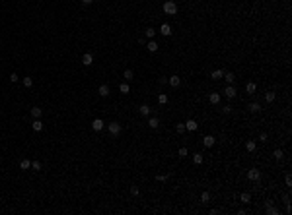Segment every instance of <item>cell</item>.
I'll return each instance as SVG.
<instances>
[{"label": "cell", "mask_w": 292, "mask_h": 215, "mask_svg": "<svg viewBox=\"0 0 292 215\" xmlns=\"http://www.w3.org/2000/svg\"><path fill=\"white\" fill-rule=\"evenodd\" d=\"M138 113L142 114V116H148V114L152 113V109H150V105H140L138 107Z\"/></svg>", "instance_id": "15"}, {"label": "cell", "mask_w": 292, "mask_h": 215, "mask_svg": "<svg viewBox=\"0 0 292 215\" xmlns=\"http://www.w3.org/2000/svg\"><path fill=\"white\" fill-rule=\"evenodd\" d=\"M197 128H199V124H197V120H193V118H189V120L185 122V130H189V132H195Z\"/></svg>", "instance_id": "7"}, {"label": "cell", "mask_w": 292, "mask_h": 215, "mask_svg": "<svg viewBox=\"0 0 292 215\" xmlns=\"http://www.w3.org/2000/svg\"><path fill=\"white\" fill-rule=\"evenodd\" d=\"M31 128H33L35 132H41V130H43V122H41V118H33V122H31Z\"/></svg>", "instance_id": "13"}, {"label": "cell", "mask_w": 292, "mask_h": 215, "mask_svg": "<svg viewBox=\"0 0 292 215\" xmlns=\"http://www.w3.org/2000/svg\"><path fill=\"white\" fill-rule=\"evenodd\" d=\"M158 101H160V105H166V103H168V95L160 93V95H158Z\"/></svg>", "instance_id": "37"}, {"label": "cell", "mask_w": 292, "mask_h": 215, "mask_svg": "<svg viewBox=\"0 0 292 215\" xmlns=\"http://www.w3.org/2000/svg\"><path fill=\"white\" fill-rule=\"evenodd\" d=\"M275 99H277V95H275V91H267V93H265V101H267V103H273Z\"/></svg>", "instance_id": "29"}, {"label": "cell", "mask_w": 292, "mask_h": 215, "mask_svg": "<svg viewBox=\"0 0 292 215\" xmlns=\"http://www.w3.org/2000/svg\"><path fill=\"white\" fill-rule=\"evenodd\" d=\"M203 161H204L203 153H193V163L195 165H203Z\"/></svg>", "instance_id": "22"}, {"label": "cell", "mask_w": 292, "mask_h": 215, "mask_svg": "<svg viewBox=\"0 0 292 215\" xmlns=\"http://www.w3.org/2000/svg\"><path fill=\"white\" fill-rule=\"evenodd\" d=\"M31 85H33V78L26 76V78H23V87H31Z\"/></svg>", "instance_id": "33"}, {"label": "cell", "mask_w": 292, "mask_h": 215, "mask_svg": "<svg viewBox=\"0 0 292 215\" xmlns=\"http://www.w3.org/2000/svg\"><path fill=\"white\" fill-rule=\"evenodd\" d=\"M107 128H109V134L113 136V138H117V136L121 134V130H123L119 122H109V126H107Z\"/></svg>", "instance_id": "2"}, {"label": "cell", "mask_w": 292, "mask_h": 215, "mask_svg": "<svg viewBox=\"0 0 292 215\" xmlns=\"http://www.w3.org/2000/svg\"><path fill=\"white\" fill-rule=\"evenodd\" d=\"M148 126H150L152 130H156V128L160 126V120H158V118H156V116H152L150 120H148Z\"/></svg>", "instance_id": "26"}, {"label": "cell", "mask_w": 292, "mask_h": 215, "mask_svg": "<svg viewBox=\"0 0 292 215\" xmlns=\"http://www.w3.org/2000/svg\"><path fill=\"white\" fill-rule=\"evenodd\" d=\"M105 128V122L101 120V118H94V122H92V130L94 132H101Z\"/></svg>", "instance_id": "5"}, {"label": "cell", "mask_w": 292, "mask_h": 215, "mask_svg": "<svg viewBox=\"0 0 292 215\" xmlns=\"http://www.w3.org/2000/svg\"><path fill=\"white\" fill-rule=\"evenodd\" d=\"M222 76H224V70H212V74H211V78L212 80H222Z\"/></svg>", "instance_id": "19"}, {"label": "cell", "mask_w": 292, "mask_h": 215, "mask_svg": "<svg viewBox=\"0 0 292 215\" xmlns=\"http://www.w3.org/2000/svg\"><path fill=\"white\" fill-rule=\"evenodd\" d=\"M247 109H249V113H259V110H261V105H259V103H249Z\"/></svg>", "instance_id": "24"}, {"label": "cell", "mask_w": 292, "mask_h": 215, "mask_svg": "<svg viewBox=\"0 0 292 215\" xmlns=\"http://www.w3.org/2000/svg\"><path fill=\"white\" fill-rule=\"evenodd\" d=\"M123 78H125V81L133 80V78H134V72H133V70H125V72H123Z\"/></svg>", "instance_id": "30"}, {"label": "cell", "mask_w": 292, "mask_h": 215, "mask_svg": "<svg viewBox=\"0 0 292 215\" xmlns=\"http://www.w3.org/2000/svg\"><path fill=\"white\" fill-rule=\"evenodd\" d=\"M170 175H171V172H168V175H156V180H158V182H166Z\"/></svg>", "instance_id": "36"}, {"label": "cell", "mask_w": 292, "mask_h": 215, "mask_svg": "<svg viewBox=\"0 0 292 215\" xmlns=\"http://www.w3.org/2000/svg\"><path fill=\"white\" fill-rule=\"evenodd\" d=\"M175 130H177V134H185V122L175 124Z\"/></svg>", "instance_id": "35"}, {"label": "cell", "mask_w": 292, "mask_h": 215, "mask_svg": "<svg viewBox=\"0 0 292 215\" xmlns=\"http://www.w3.org/2000/svg\"><path fill=\"white\" fill-rule=\"evenodd\" d=\"M31 169H33L35 172L41 171V169H43V163H41V161H31Z\"/></svg>", "instance_id": "31"}, {"label": "cell", "mask_w": 292, "mask_h": 215, "mask_svg": "<svg viewBox=\"0 0 292 215\" xmlns=\"http://www.w3.org/2000/svg\"><path fill=\"white\" fill-rule=\"evenodd\" d=\"M222 113H224V114H230V113H232V107H230V105H224V107H222Z\"/></svg>", "instance_id": "40"}, {"label": "cell", "mask_w": 292, "mask_h": 215, "mask_svg": "<svg viewBox=\"0 0 292 215\" xmlns=\"http://www.w3.org/2000/svg\"><path fill=\"white\" fill-rule=\"evenodd\" d=\"M265 213L267 215H278V213H281V209L275 208L273 202H265Z\"/></svg>", "instance_id": "4"}, {"label": "cell", "mask_w": 292, "mask_h": 215, "mask_svg": "<svg viewBox=\"0 0 292 215\" xmlns=\"http://www.w3.org/2000/svg\"><path fill=\"white\" fill-rule=\"evenodd\" d=\"M146 49H148V52H156V51H158V43L150 39V41L146 43Z\"/></svg>", "instance_id": "17"}, {"label": "cell", "mask_w": 292, "mask_h": 215, "mask_svg": "<svg viewBox=\"0 0 292 215\" xmlns=\"http://www.w3.org/2000/svg\"><path fill=\"white\" fill-rule=\"evenodd\" d=\"M131 194H133V196H138V194H140L138 186H131Z\"/></svg>", "instance_id": "39"}, {"label": "cell", "mask_w": 292, "mask_h": 215, "mask_svg": "<svg viewBox=\"0 0 292 215\" xmlns=\"http://www.w3.org/2000/svg\"><path fill=\"white\" fill-rule=\"evenodd\" d=\"M259 140H261V142H267V140H269V136H267V134H265V132H263V134H261V136H259Z\"/></svg>", "instance_id": "42"}, {"label": "cell", "mask_w": 292, "mask_h": 215, "mask_svg": "<svg viewBox=\"0 0 292 215\" xmlns=\"http://www.w3.org/2000/svg\"><path fill=\"white\" fill-rule=\"evenodd\" d=\"M220 99H222V97H220V93H216V91L208 95V101H211L212 105H220Z\"/></svg>", "instance_id": "12"}, {"label": "cell", "mask_w": 292, "mask_h": 215, "mask_svg": "<svg viewBox=\"0 0 292 215\" xmlns=\"http://www.w3.org/2000/svg\"><path fill=\"white\" fill-rule=\"evenodd\" d=\"M201 202H203V204H208V202H211V194L203 192V194H201Z\"/></svg>", "instance_id": "34"}, {"label": "cell", "mask_w": 292, "mask_h": 215, "mask_svg": "<svg viewBox=\"0 0 292 215\" xmlns=\"http://www.w3.org/2000/svg\"><path fill=\"white\" fill-rule=\"evenodd\" d=\"M245 91H247L249 95H253V93H255V91H257V85H255V84H253V81H249V84H247V85H245Z\"/></svg>", "instance_id": "25"}, {"label": "cell", "mask_w": 292, "mask_h": 215, "mask_svg": "<svg viewBox=\"0 0 292 215\" xmlns=\"http://www.w3.org/2000/svg\"><path fill=\"white\" fill-rule=\"evenodd\" d=\"M292 184V178H290V175H286V186H290Z\"/></svg>", "instance_id": "43"}, {"label": "cell", "mask_w": 292, "mask_h": 215, "mask_svg": "<svg viewBox=\"0 0 292 215\" xmlns=\"http://www.w3.org/2000/svg\"><path fill=\"white\" fill-rule=\"evenodd\" d=\"M177 155H179V157H187V155H189V151H187V147H179V151H177Z\"/></svg>", "instance_id": "38"}, {"label": "cell", "mask_w": 292, "mask_h": 215, "mask_svg": "<svg viewBox=\"0 0 292 215\" xmlns=\"http://www.w3.org/2000/svg\"><path fill=\"white\" fill-rule=\"evenodd\" d=\"M236 87H234V85H228V87H226L224 89V95H226V99H234V97H236Z\"/></svg>", "instance_id": "10"}, {"label": "cell", "mask_w": 292, "mask_h": 215, "mask_svg": "<svg viewBox=\"0 0 292 215\" xmlns=\"http://www.w3.org/2000/svg\"><path fill=\"white\" fill-rule=\"evenodd\" d=\"M41 114H43L41 107H31V116L33 118H41Z\"/></svg>", "instance_id": "21"}, {"label": "cell", "mask_w": 292, "mask_h": 215, "mask_svg": "<svg viewBox=\"0 0 292 215\" xmlns=\"http://www.w3.org/2000/svg\"><path fill=\"white\" fill-rule=\"evenodd\" d=\"M97 93H100V97H109V85L107 84H101L100 85V89H97Z\"/></svg>", "instance_id": "9"}, {"label": "cell", "mask_w": 292, "mask_h": 215, "mask_svg": "<svg viewBox=\"0 0 292 215\" xmlns=\"http://www.w3.org/2000/svg\"><path fill=\"white\" fill-rule=\"evenodd\" d=\"M20 169H22V171H29V169H31V161L29 159H22V161H20Z\"/></svg>", "instance_id": "16"}, {"label": "cell", "mask_w": 292, "mask_h": 215, "mask_svg": "<svg viewBox=\"0 0 292 215\" xmlns=\"http://www.w3.org/2000/svg\"><path fill=\"white\" fill-rule=\"evenodd\" d=\"M119 91H121L123 95H127V93H129V91H131V87H129V84H127V81H123V84H121V85H119Z\"/></svg>", "instance_id": "27"}, {"label": "cell", "mask_w": 292, "mask_h": 215, "mask_svg": "<svg viewBox=\"0 0 292 215\" xmlns=\"http://www.w3.org/2000/svg\"><path fill=\"white\" fill-rule=\"evenodd\" d=\"M247 178L251 180V182H259V180H261V171H259V169H249Z\"/></svg>", "instance_id": "3"}, {"label": "cell", "mask_w": 292, "mask_h": 215, "mask_svg": "<svg viewBox=\"0 0 292 215\" xmlns=\"http://www.w3.org/2000/svg\"><path fill=\"white\" fill-rule=\"evenodd\" d=\"M240 202L241 204H249V202H251V196H249V192H244L240 196Z\"/></svg>", "instance_id": "28"}, {"label": "cell", "mask_w": 292, "mask_h": 215, "mask_svg": "<svg viewBox=\"0 0 292 215\" xmlns=\"http://www.w3.org/2000/svg\"><path fill=\"white\" fill-rule=\"evenodd\" d=\"M18 80H20V76H18L16 72H14V74H10V81H12V84H16Z\"/></svg>", "instance_id": "41"}, {"label": "cell", "mask_w": 292, "mask_h": 215, "mask_svg": "<svg viewBox=\"0 0 292 215\" xmlns=\"http://www.w3.org/2000/svg\"><path fill=\"white\" fill-rule=\"evenodd\" d=\"M168 84H170L171 87H179V85H181V78H179V76H171L170 80H168Z\"/></svg>", "instance_id": "11"}, {"label": "cell", "mask_w": 292, "mask_h": 215, "mask_svg": "<svg viewBox=\"0 0 292 215\" xmlns=\"http://www.w3.org/2000/svg\"><path fill=\"white\" fill-rule=\"evenodd\" d=\"M82 64L84 66H92L94 64V54L92 52H86V54L82 56Z\"/></svg>", "instance_id": "8"}, {"label": "cell", "mask_w": 292, "mask_h": 215, "mask_svg": "<svg viewBox=\"0 0 292 215\" xmlns=\"http://www.w3.org/2000/svg\"><path fill=\"white\" fill-rule=\"evenodd\" d=\"M275 159H277V161H282V159H284V151H282V149H275Z\"/></svg>", "instance_id": "32"}, {"label": "cell", "mask_w": 292, "mask_h": 215, "mask_svg": "<svg viewBox=\"0 0 292 215\" xmlns=\"http://www.w3.org/2000/svg\"><path fill=\"white\" fill-rule=\"evenodd\" d=\"M160 33H162V35H166V37H170V35H171L170 23H162V27H160Z\"/></svg>", "instance_id": "14"}, {"label": "cell", "mask_w": 292, "mask_h": 215, "mask_svg": "<svg viewBox=\"0 0 292 215\" xmlns=\"http://www.w3.org/2000/svg\"><path fill=\"white\" fill-rule=\"evenodd\" d=\"M162 10H164V14H168V16H175L177 14V4H175L174 0H168V2H164Z\"/></svg>", "instance_id": "1"}, {"label": "cell", "mask_w": 292, "mask_h": 215, "mask_svg": "<svg viewBox=\"0 0 292 215\" xmlns=\"http://www.w3.org/2000/svg\"><path fill=\"white\" fill-rule=\"evenodd\" d=\"M222 80H226V84H228V85H234V74L232 72H224Z\"/></svg>", "instance_id": "18"}, {"label": "cell", "mask_w": 292, "mask_h": 215, "mask_svg": "<svg viewBox=\"0 0 292 215\" xmlns=\"http://www.w3.org/2000/svg\"><path fill=\"white\" fill-rule=\"evenodd\" d=\"M214 143H216V138H214V136H204V138H203V146L204 147H212Z\"/></svg>", "instance_id": "6"}, {"label": "cell", "mask_w": 292, "mask_h": 215, "mask_svg": "<svg viewBox=\"0 0 292 215\" xmlns=\"http://www.w3.org/2000/svg\"><path fill=\"white\" fill-rule=\"evenodd\" d=\"M245 149H247L249 153H253V151L257 149V143L253 142V140H249V142H245Z\"/></svg>", "instance_id": "20"}, {"label": "cell", "mask_w": 292, "mask_h": 215, "mask_svg": "<svg viewBox=\"0 0 292 215\" xmlns=\"http://www.w3.org/2000/svg\"><path fill=\"white\" fill-rule=\"evenodd\" d=\"M80 2H82V4H86V6H88V4H92L94 0H80Z\"/></svg>", "instance_id": "44"}, {"label": "cell", "mask_w": 292, "mask_h": 215, "mask_svg": "<svg viewBox=\"0 0 292 215\" xmlns=\"http://www.w3.org/2000/svg\"><path fill=\"white\" fill-rule=\"evenodd\" d=\"M144 37L154 39V37H156V29H154V27H146V29H144Z\"/></svg>", "instance_id": "23"}]
</instances>
